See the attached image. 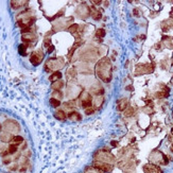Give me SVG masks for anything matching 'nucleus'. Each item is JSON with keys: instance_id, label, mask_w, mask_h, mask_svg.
<instances>
[{"instance_id": "1", "label": "nucleus", "mask_w": 173, "mask_h": 173, "mask_svg": "<svg viewBox=\"0 0 173 173\" xmlns=\"http://www.w3.org/2000/svg\"><path fill=\"white\" fill-rule=\"evenodd\" d=\"M96 72L97 76L100 80H102L103 82H110L112 80V63H110L109 59L107 57H103L98 62L97 66H96Z\"/></svg>"}, {"instance_id": "2", "label": "nucleus", "mask_w": 173, "mask_h": 173, "mask_svg": "<svg viewBox=\"0 0 173 173\" xmlns=\"http://www.w3.org/2000/svg\"><path fill=\"white\" fill-rule=\"evenodd\" d=\"M64 66V59L62 57H55V59H50L45 66V70L47 72H52L55 69H60Z\"/></svg>"}, {"instance_id": "3", "label": "nucleus", "mask_w": 173, "mask_h": 173, "mask_svg": "<svg viewBox=\"0 0 173 173\" xmlns=\"http://www.w3.org/2000/svg\"><path fill=\"white\" fill-rule=\"evenodd\" d=\"M150 159L152 160L153 162H155L158 165H167L168 164V156H166L165 154H162L160 151L158 150H155L151 153V157Z\"/></svg>"}, {"instance_id": "4", "label": "nucleus", "mask_w": 173, "mask_h": 173, "mask_svg": "<svg viewBox=\"0 0 173 173\" xmlns=\"http://www.w3.org/2000/svg\"><path fill=\"white\" fill-rule=\"evenodd\" d=\"M99 154V159H97V162H106V164L113 165L115 162V158L109 152H107L106 150H100L97 152Z\"/></svg>"}, {"instance_id": "5", "label": "nucleus", "mask_w": 173, "mask_h": 173, "mask_svg": "<svg viewBox=\"0 0 173 173\" xmlns=\"http://www.w3.org/2000/svg\"><path fill=\"white\" fill-rule=\"evenodd\" d=\"M2 126L9 133H18V132H20L19 123H18L17 121H15V120L8 119L7 121H5V123H3Z\"/></svg>"}, {"instance_id": "6", "label": "nucleus", "mask_w": 173, "mask_h": 173, "mask_svg": "<svg viewBox=\"0 0 173 173\" xmlns=\"http://www.w3.org/2000/svg\"><path fill=\"white\" fill-rule=\"evenodd\" d=\"M44 60V53L41 50H37V51H34L31 53L30 55V62L33 66H37L43 62Z\"/></svg>"}, {"instance_id": "7", "label": "nucleus", "mask_w": 173, "mask_h": 173, "mask_svg": "<svg viewBox=\"0 0 173 173\" xmlns=\"http://www.w3.org/2000/svg\"><path fill=\"white\" fill-rule=\"evenodd\" d=\"M154 70V65L151 64H141L136 67V74H143V73H151Z\"/></svg>"}, {"instance_id": "8", "label": "nucleus", "mask_w": 173, "mask_h": 173, "mask_svg": "<svg viewBox=\"0 0 173 173\" xmlns=\"http://www.w3.org/2000/svg\"><path fill=\"white\" fill-rule=\"evenodd\" d=\"M93 167L99 169L102 172H112L113 170V165L106 164V162H97V160L93 162Z\"/></svg>"}, {"instance_id": "9", "label": "nucleus", "mask_w": 173, "mask_h": 173, "mask_svg": "<svg viewBox=\"0 0 173 173\" xmlns=\"http://www.w3.org/2000/svg\"><path fill=\"white\" fill-rule=\"evenodd\" d=\"M143 171L145 173H162L160 167L155 164H148L143 166Z\"/></svg>"}, {"instance_id": "10", "label": "nucleus", "mask_w": 173, "mask_h": 173, "mask_svg": "<svg viewBox=\"0 0 173 173\" xmlns=\"http://www.w3.org/2000/svg\"><path fill=\"white\" fill-rule=\"evenodd\" d=\"M84 93V98H83L82 101H81V107L86 109V108L91 107L93 102H91V97L90 95H89V93Z\"/></svg>"}, {"instance_id": "11", "label": "nucleus", "mask_w": 173, "mask_h": 173, "mask_svg": "<svg viewBox=\"0 0 173 173\" xmlns=\"http://www.w3.org/2000/svg\"><path fill=\"white\" fill-rule=\"evenodd\" d=\"M21 39L26 45L30 46V44H32L33 41H36V36L34 34H32V33H30V34H22Z\"/></svg>"}, {"instance_id": "12", "label": "nucleus", "mask_w": 173, "mask_h": 173, "mask_svg": "<svg viewBox=\"0 0 173 173\" xmlns=\"http://www.w3.org/2000/svg\"><path fill=\"white\" fill-rule=\"evenodd\" d=\"M13 136L14 135L12 134V133H9V132L1 133V134H0V141H1L2 143H9V142L11 143Z\"/></svg>"}, {"instance_id": "13", "label": "nucleus", "mask_w": 173, "mask_h": 173, "mask_svg": "<svg viewBox=\"0 0 173 173\" xmlns=\"http://www.w3.org/2000/svg\"><path fill=\"white\" fill-rule=\"evenodd\" d=\"M67 118H69L72 121H80V120L82 119V116H81L78 112H74L73 110V112H70L69 114L67 115Z\"/></svg>"}, {"instance_id": "14", "label": "nucleus", "mask_w": 173, "mask_h": 173, "mask_svg": "<svg viewBox=\"0 0 173 173\" xmlns=\"http://www.w3.org/2000/svg\"><path fill=\"white\" fill-rule=\"evenodd\" d=\"M62 76H63V74H62V72L59 71V70H57V71H54L53 73H52L51 76L49 77V81L51 83H54V82H56V81L61 80Z\"/></svg>"}, {"instance_id": "15", "label": "nucleus", "mask_w": 173, "mask_h": 173, "mask_svg": "<svg viewBox=\"0 0 173 173\" xmlns=\"http://www.w3.org/2000/svg\"><path fill=\"white\" fill-rule=\"evenodd\" d=\"M54 117H55L57 120L64 121V120H66V118H67V115H66V113L64 112V110L59 109V110H56V112L54 113Z\"/></svg>"}, {"instance_id": "16", "label": "nucleus", "mask_w": 173, "mask_h": 173, "mask_svg": "<svg viewBox=\"0 0 173 173\" xmlns=\"http://www.w3.org/2000/svg\"><path fill=\"white\" fill-rule=\"evenodd\" d=\"M11 143L16 145H22V143H24V137L20 136V135H14L13 138H12Z\"/></svg>"}, {"instance_id": "17", "label": "nucleus", "mask_w": 173, "mask_h": 173, "mask_svg": "<svg viewBox=\"0 0 173 173\" xmlns=\"http://www.w3.org/2000/svg\"><path fill=\"white\" fill-rule=\"evenodd\" d=\"M162 43L165 44L167 48L173 49V37L171 36H164L162 37Z\"/></svg>"}, {"instance_id": "18", "label": "nucleus", "mask_w": 173, "mask_h": 173, "mask_svg": "<svg viewBox=\"0 0 173 173\" xmlns=\"http://www.w3.org/2000/svg\"><path fill=\"white\" fill-rule=\"evenodd\" d=\"M128 103H129L128 99H124V98L123 99H120L117 103V109L118 110H124L126 108V106H128Z\"/></svg>"}, {"instance_id": "19", "label": "nucleus", "mask_w": 173, "mask_h": 173, "mask_svg": "<svg viewBox=\"0 0 173 173\" xmlns=\"http://www.w3.org/2000/svg\"><path fill=\"white\" fill-rule=\"evenodd\" d=\"M8 152H9V155H14V154H17L19 153L18 152V145H13V143H10L9 147L7 148Z\"/></svg>"}, {"instance_id": "20", "label": "nucleus", "mask_w": 173, "mask_h": 173, "mask_svg": "<svg viewBox=\"0 0 173 173\" xmlns=\"http://www.w3.org/2000/svg\"><path fill=\"white\" fill-rule=\"evenodd\" d=\"M63 86H64V82H63V81H61V80H59V81H56V82L52 83L51 89H53V91L61 90V89L63 88Z\"/></svg>"}, {"instance_id": "21", "label": "nucleus", "mask_w": 173, "mask_h": 173, "mask_svg": "<svg viewBox=\"0 0 173 173\" xmlns=\"http://www.w3.org/2000/svg\"><path fill=\"white\" fill-rule=\"evenodd\" d=\"M29 46L26 45V44H21L18 47V51H19V54L21 56H27V49H28Z\"/></svg>"}, {"instance_id": "22", "label": "nucleus", "mask_w": 173, "mask_h": 173, "mask_svg": "<svg viewBox=\"0 0 173 173\" xmlns=\"http://www.w3.org/2000/svg\"><path fill=\"white\" fill-rule=\"evenodd\" d=\"M91 93L96 96H99L104 93V89H103V87H101V86H93V88H91Z\"/></svg>"}, {"instance_id": "23", "label": "nucleus", "mask_w": 173, "mask_h": 173, "mask_svg": "<svg viewBox=\"0 0 173 173\" xmlns=\"http://www.w3.org/2000/svg\"><path fill=\"white\" fill-rule=\"evenodd\" d=\"M168 95H169V89L165 88V89H162V91H158V93H156L155 97L156 98H166V97H168Z\"/></svg>"}, {"instance_id": "24", "label": "nucleus", "mask_w": 173, "mask_h": 173, "mask_svg": "<svg viewBox=\"0 0 173 173\" xmlns=\"http://www.w3.org/2000/svg\"><path fill=\"white\" fill-rule=\"evenodd\" d=\"M24 3H28V1H11V7L13 9H18V8L24 5Z\"/></svg>"}, {"instance_id": "25", "label": "nucleus", "mask_w": 173, "mask_h": 173, "mask_svg": "<svg viewBox=\"0 0 173 173\" xmlns=\"http://www.w3.org/2000/svg\"><path fill=\"white\" fill-rule=\"evenodd\" d=\"M85 173H103L102 171H100L99 169L95 168L93 166H90V167H87L85 169Z\"/></svg>"}, {"instance_id": "26", "label": "nucleus", "mask_w": 173, "mask_h": 173, "mask_svg": "<svg viewBox=\"0 0 173 173\" xmlns=\"http://www.w3.org/2000/svg\"><path fill=\"white\" fill-rule=\"evenodd\" d=\"M50 104H51V106L52 107H59L60 105H61V101L60 100H57V99H55V98H51L50 99Z\"/></svg>"}, {"instance_id": "27", "label": "nucleus", "mask_w": 173, "mask_h": 173, "mask_svg": "<svg viewBox=\"0 0 173 173\" xmlns=\"http://www.w3.org/2000/svg\"><path fill=\"white\" fill-rule=\"evenodd\" d=\"M91 16H93V19H96V20H98V19H100L101 18V13H100L99 11H97V10H95V9H91Z\"/></svg>"}, {"instance_id": "28", "label": "nucleus", "mask_w": 173, "mask_h": 173, "mask_svg": "<svg viewBox=\"0 0 173 173\" xmlns=\"http://www.w3.org/2000/svg\"><path fill=\"white\" fill-rule=\"evenodd\" d=\"M105 30L104 29H99V30H97V32H96V37L97 38H102V37L105 36Z\"/></svg>"}, {"instance_id": "29", "label": "nucleus", "mask_w": 173, "mask_h": 173, "mask_svg": "<svg viewBox=\"0 0 173 173\" xmlns=\"http://www.w3.org/2000/svg\"><path fill=\"white\" fill-rule=\"evenodd\" d=\"M52 98H57V100H60V99H62L63 98V93H62L61 90H55V91H53V93H52Z\"/></svg>"}, {"instance_id": "30", "label": "nucleus", "mask_w": 173, "mask_h": 173, "mask_svg": "<svg viewBox=\"0 0 173 173\" xmlns=\"http://www.w3.org/2000/svg\"><path fill=\"white\" fill-rule=\"evenodd\" d=\"M78 29H79V26L77 24H71V26L68 28V31H69L70 33H72V34H74V33L78 32Z\"/></svg>"}, {"instance_id": "31", "label": "nucleus", "mask_w": 173, "mask_h": 173, "mask_svg": "<svg viewBox=\"0 0 173 173\" xmlns=\"http://www.w3.org/2000/svg\"><path fill=\"white\" fill-rule=\"evenodd\" d=\"M52 46V44H51V39L49 38V37H46L45 38V41H44V47L46 48V49H49L50 47Z\"/></svg>"}, {"instance_id": "32", "label": "nucleus", "mask_w": 173, "mask_h": 173, "mask_svg": "<svg viewBox=\"0 0 173 173\" xmlns=\"http://www.w3.org/2000/svg\"><path fill=\"white\" fill-rule=\"evenodd\" d=\"M133 114H134V109H133V107H130L128 110H126V113H124L126 117H131V116H132Z\"/></svg>"}, {"instance_id": "33", "label": "nucleus", "mask_w": 173, "mask_h": 173, "mask_svg": "<svg viewBox=\"0 0 173 173\" xmlns=\"http://www.w3.org/2000/svg\"><path fill=\"white\" fill-rule=\"evenodd\" d=\"M93 113H95V109H93V107H89V108H86V109H85V114L86 115H93Z\"/></svg>"}, {"instance_id": "34", "label": "nucleus", "mask_w": 173, "mask_h": 173, "mask_svg": "<svg viewBox=\"0 0 173 173\" xmlns=\"http://www.w3.org/2000/svg\"><path fill=\"white\" fill-rule=\"evenodd\" d=\"M64 105L66 106V107H73L74 106V101H69V102H66Z\"/></svg>"}, {"instance_id": "35", "label": "nucleus", "mask_w": 173, "mask_h": 173, "mask_svg": "<svg viewBox=\"0 0 173 173\" xmlns=\"http://www.w3.org/2000/svg\"><path fill=\"white\" fill-rule=\"evenodd\" d=\"M133 13H134V15L137 16V17H138V16H140V13H139V10L138 9H134V10H133Z\"/></svg>"}, {"instance_id": "36", "label": "nucleus", "mask_w": 173, "mask_h": 173, "mask_svg": "<svg viewBox=\"0 0 173 173\" xmlns=\"http://www.w3.org/2000/svg\"><path fill=\"white\" fill-rule=\"evenodd\" d=\"M154 48H155L156 50H160V44H156Z\"/></svg>"}, {"instance_id": "37", "label": "nucleus", "mask_w": 173, "mask_h": 173, "mask_svg": "<svg viewBox=\"0 0 173 173\" xmlns=\"http://www.w3.org/2000/svg\"><path fill=\"white\" fill-rule=\"evenodd\" d=\"M170 139H173V128L171 130V133H170Z\"/></svg>"}, {"instance_id": "38", "label": "nucleus", "mask_w": 173, "mask_h": 173, "mask_svg": "<svg viewBox=\"0 0 173 173\" xmlns=\"http://www.w3.org/2000/svg\"><path fill=\"white\" fill-rule=\"evenodd\" d=\"M2 129H3V126L1 123H0V133L2 132Z\"/></svg>"}, {"instance_id": "39", "label": "nucleus", "mask_w": 173, "mask_h": 173, "mask_svg": "<svg viewBox=\"0 0 173 173\" xmlns=\"http://www.w3.org/2000/svg\"><path fill=\"white\" fill-rule=\"evenodd\" d=\"M93 3H96V5H100L101 1H93Z\"/></svg>"}, {"instance_id": "40", "label": "nucleus", "mask_w": 173, "mask_h": 173, "mask_svg": "<svg viewBox=\"0 0 173 173\" xmlns=\"http://www.w3.org/2000/svg\"><path fill=\"white\" fill-rule=\"evenodd\" d=\"M170 149H171V152H172V153H173V145H171V147H170Z\"/></svg>"}]
</instances>
